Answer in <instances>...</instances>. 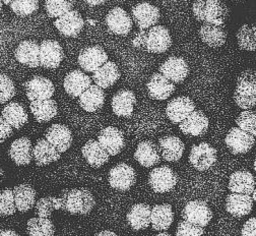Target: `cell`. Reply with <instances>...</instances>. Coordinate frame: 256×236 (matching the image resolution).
<instances>
[{
    "label": "cell",
    "instance_id": "obj_38",
    "mask_svg": "<svg viewBox=\"0 0 256 236\" xmlns=\"http://www.w3.org/2000/svg\"><path fill=\"white\" fill-rule=\"evenodd\" d=\"M2 116L14 129H20L28 121L26 107L18 102L6 104L2 109Z\"/></svg>",
    "mask_w": 256,
    "mask_h": 236
},
{
    "label": "cell",
    "instance_id": "obj_58",
    "mask_svg": "<svg viewBox=\"0 0 256 236\" xmlns=\"http://www.w3.org/2000/svg\"><path fill=\"white\" fill-rule=\"evenodd\" d=\"M2 9H4V4L2 3V0H0V12L2 11Z\"/></svg>",
    "mask_w": 256,
    "mask_h": 236
},
{
    "label": "cell",
    "instance_id": "obj_13",
    "mask_svg": "<svg viewBox=\"0 0 256 236\" xmlns=\"http://www.w3.org/2000/svg\"><path fill=\"white\" fill-rule=\"evenodd\" d=\"M45 140L49 142L60 154L66 153L72 145V132L64 124H52L45 132Z\"/></svg>",
    "mask_w": 256,
    "mask_h": 236
},
{
    "label": "cell",
    "instance_id": "obj_4",
    "mask_svg": "<svg viewBox=\"0 0 256 236\" xmlns=\"http://www.w3.org/2000/svg\"><path fill=\"white\" fill-rule=\"evenodd\" d=\"M236 105L243 110H251L256 105V77L252 70L244 71L237 80L234 92Z\"/></svg>",
    "mask_w": 256,
    "mask_h": 236
},
{
    "label": "cell",
    "instance_id": "obj_32",
    "mask_svg": "<svg viewBox=\"0 0 256 236\" xmlns=\"http://www.w3.org/2000/svg\"><path fill=\"white\" fill-rule=\"evenodd\" d=\"M134 159L140 165L150 168L161 162V154L158 145L154 142L144 141L138 144L134 152Z\"/></svg>",
    "mask_w": 256,
    "mask_h": 236
},
{
    "label": "cell",
    "instance_id": "obj_48",
    "mask_svg": "<svg viewBox=\"0 0 256 236\" xmlns=\"http://www.w3.org/2000/svg\"><path fill=\"white\" fill-rule=\"evenodd\" d=\"M204 229L198 225L191 224L185 220L179 222L176 236H204Z\"/></svg>",
    "mask_w": 256,
    "mask_h": 236
},
{
    "label": "cell",
    "instance_id": "obj_14",
    "mask_svg": "<svg viewBox=\"0 0 256 236\" xmlns=\"http://www.w3.org/2000/svg\"><path fill=\"white\" fill-rule=\"evenodd\" d=\"M64 57V52L59 42L54 40H44L40 44L39 63L40 66L48 70H55L60 66Z\"/></svg>",
    "mask_w": 256,
    "mask_h": 236
},
{
    "label": "cell",
    "instance_id": "obj_12",
    "mask_svg": "<svg viewBox=\"0 0 256 236\" xmlns=\"http://www.w3.org/2000/svg\"><path fill=\"white\" fill-rule=\"evenodd\" d=\"M225 143L233 155H243L253 148L255 137L239 127H233L226 136Z\"/></svg>",
    "mask_w": 256,
    "mask_h": 236
},
{
    "label": "cell",
    "instance_id": "obj_41",
    "mask_svg": "<svg viewBox=\"0 0 256 236\" xmlns=\"http://www.w3.org/2000/svg\"><path fill=\"white\" fill-rule=\"evenodd\" d=\"M255 27L247 24L241 26L237 32L238 46L242 50L254 51L256 48L255 42Z\"/></svg>",
    "mask_w": 256,
    "mask_h": 236
},
{
    "label": "cell",
    "instance_id": "obj_22",
    "mask_svg": "<svg viewBox=\"0 0 256 236\" xmlns=\"http://www.w3.org/2000/svg\"><path fill=\"white\" fill-rule=\"evenodd\" d=\"M136 97L130 90H120L112 98V110L119 117H130L134 113Z\"/></svg>",
    "mask_w": 256,
    "mask_h": 236
},
{
    "label": "cell",
    "instance_id": "obj_24",
    "mask_svg": "<svg viewBox=\"0 0 256 236\" xmlns=\"http://www.w3.org/2000/svg\"><path fill=\"white\" fill-rule=\"evenodd\" d=\"M40 45L35 40H24L18 44L16 49V59L30 69H36L40 66L39 63Z\"/></svg>",
    "mask_w": 256,
    "mask_h": 236
},
{
    "label": "cell",
    "instance_id": "obj_5",
    "mask_svg": "<svg viewBox=\"0 0 256 236\" xmlns=\"http://www.w3.org/2000/svg\"><path fill=\"white\" fill-rule=\"evenodd\" d=\"M178 182L176 172L169 166H160L152 169L148 174V184L156 193L171 191Z\"/></svg>",
    "mask_w": 256,
    "mask_h": 236
},
{
    "label": "cell",
    "instance_id": "obj_42",
    "mask_svg": "<svg viewBox=\"0 0 256 236\" xmlns=\"http://www.w3.org/2000/svg\"><path fill=\"white\" fill-rule=\"evenodd\" d=\"M74 8L70 0H46L45 11L49 18L58 19L61 16L66 15Z\"/></svg>",
    "mask_w": 256,
    "mask_h": 236
},
{
    "label": "cell",
    "instance_id": "obj_6",
    "mask_svg": "<svg viewBox=\"0 0 256 236\" xmlns=\"http://www.w3.org/2000/svg\"><path fill=\"white\" fill-rule=\"evenodd\" d=\"M108 181L112 188L119 191H127L136 184V172L130 165L119 163L110 169Z\"/></svg>",
    "mask_w": 256,
    "mask_h": 236
},
{
    "label": "cell",
    "instance_id": "obj_43",
    "mask_svg": "<svg viewBox=\"0 0 256 236\" xmlns=\"http://www.w3.org/2000/svg\"><path fill=\"white\" fill-rule=\"evenodd\" d=\"M10 10L18 17H28L39 9V0H14L10 5Z\"/></svg>",
    "mask_w": 256,
    "mask_h": 236
},
{
    "label": "cell",
    "instance_id": "obj_16",
    "mask_svg": "<svg viewBox=\"0 0 256 236\" xmlns=\"http://www.w3.org/2000/svg\"><path fill=\"white\" fill-rule=\"evenodd\" d=\"M210 120L200 110L192 111L183 121L179 123V128L185 136L202 137L208 130Z\"/></svg>",
    "mask_w": 256,
    "mask_h": 236
},
{
    "label": "cell",
    "instance_id": "obj_45",
    "mask_svg": "<svg viewBox=\"0 0 256 236\" xmlns=\"http://www.w3.org/2000/svg\"><path fill=\"white\" fill-rule=\"evenodd\" d=\"M236 124L238 127L251 136H256V114L253 110H244L239 114L236 119Z\"/></svg>",
    "mask_w": 256,
    "mask_h": 236
},
{
    "label": "cell",
    "instance_id": "obj_47",
    "mask_svg": "<svg viewBox=\"0 0 256 236\" xmlns=\"http://www.w3.org/2000/svg\"><path fill=\"white\" fill-rule=\"evenodd\" d=\"M35 209L38 217L41 218H50L53 211H55L54 207V196H44L40 198L35 204Z\"/></svg>",
    "mask_w": 256,
    "mask_h": 236
},
{
    "label": "cell",
    "instance_id": "obj_36",
    "mask_svg": "<svg viewBox=\"0 0 256 236\" xmlns=\"http://www.w3.org/2000/svg\"><path fill=\"white\" fill-rule=\"evenodd\" d=\"M30 109L36 121L39 123L49 122L58 113L57 103L53 99L32 101L30 104Z\"/></svg>",
    "mask_w": 256,
    "mask_h": 236
},
{
    "label": "cell",
    "instance_id": "obj_21",
    "mask_svg": "<svg viewBox=\"0 0 256 236\" xmlns=\"http://www.w3.org/2000/svg\"><path fill=\"white\" fill-rule=\"evenodd\" d=\"M146 88L148 96L158 101L167 100L172 96L176 89L175 84L171 83L160 73H156L150 77Z\"/></svg>",
    "mask_w": 256,
    "mask_h": 236
},
{
    "label": "cell",
    "instance_id": "obj_27",
    "mask_svg": "<svg viewBox=\"0 0 256 236\" xmlns=\"http://www.w3.org/2000/svg\"><path fill=\"white\" fill-rule=\"evenodd\" d=\"M8 156L18 166L28 165L33 160V145L30 140L22 137L14 141L10 147Z\"/></svg>",
    "mask_w": 256,
    "mask_h": 236
},
{
    "label": "cell",
    "instance_id": "obj_56",
    "mask_svg": "<svg viewBox=\"0 0 256 236\" xmlns=\"http://www.w3.org/2000/svg\"><path fill=\"white\" fill-rule=\"evenodd\" d=\"M4 177V169H2V168H0V182L2 181Z\"/></svg>",
    "mask_w": 256,
    "mask_h": 236
},
{
    "label": "cell",
    "instance_id": "obj_28",
    "mask_svg": "<svg viewBox=\"0 0 256 236\" xmlns=\"http://www.w3.org/2000/svg\"><path fill=\"white\" fill-rule=\"evenodd\" d=\"M92 78L82 71L74 70L68 74L64 79L63 87L66 92L72 98H78L90 85Z\"/></svg>",
    "mask_w": 256,
    "mask_h": 236
},
{
    "label": "cell",
    "instance_id": "obj_33",
    "mask_svg": "<svg viewBox=\"0 0 256 236\" xmlns=\"http://www.w3.org/2000/svg\"><path fill=\"white\" fill-rule=\"evenodd\" d=\"M174 221L172 206L169 204L154 205L150 212V225L156 231L168 230Z\"/></svg>",
    "mask_w": 256,
    "mask_h": 236
},
{
    "label": "cell",
    "instance_id": "obj_3",
    "mask_svg": "<svg viewBox=\"0 0 256 236\" xmlns=\"http://www.w3.org/2000/svg\"><path fill=\"white\" fill-rule=\"evenodd\" d=\"M64 203V211L72 215H86L96 205L92 193L86 188L64 189L59 194Z\"/></svg>",
    "mask_w": 256,
    "mask_h": 236
},
{
    "label": "cell",
    "instance_id": "obj_20",
    "mask_svg": "<svg viewBox=\"0 0 256 236\" xmlns=\"http://www.w3.org/2000/svg\"><path fill=\"white\" fill-rule=\"evenodd\" d=\"M194 110L196 104L192 99L186 96H180L174 98L168 103L166 107V115L172 123L179 124Z\"/></svg>",
    "mask_w": 256,
    "mask_h": 236
},
{
    "label": "cell",
    "instance_id": "obj_10",
    "mask_svg": "<svg viewBox=\"0 0 256 236\" xmlns=\"http://www.w3.org/2000/svg\"><path fill=\"white\" fill-rule=\"evenodd\" d=\"M54 26L62 36L76 38L84 27V21L78 11L72 10L56 19Z\"/></svg>",
    "mask_w": 256,
    "mask_h": 236
},
{
    "label": "cell",
    "instance_id": "obj_51",
    "mask_svg": "<svg viewBox=\"0 0 256 236\" xmlns=\"http://www.w3.org/2000/svg\"><path fill=\"white\" fill-rule=\"evenodd\" d=\"M84 2L90 7H98V6L104 5L107 0H84Z\"/></svg>",
    "mask_w": 256,
    "mask_h": 236
},
{
    "label": "cell",
    "instance_id": "obj_7",
    "mask_svg": "<svg viewBox=\"0 0 256 236\" xmlns=\"http://www.w3.org/2000/svg\"><path fill=\"white\" fill-rule=\"evenodd\" d=\"M218 160L216 150L208 143L192 146L189 153V163L198 171H206Z\"/></svg>",
    "mask_w": 256,
    "mask_h": 236
},
{
    "label": "cell",
    "instance_id": "obj_1",
    "mask_svg": "<svg viewBox=\"0 0 256 236\" xmlns=\"http://www.w3.org/2000/svg\"><path fill=\"white\" fill-rule=\"evenodd\" d=\"M134 47L148 53H164L172 45L170 32L164 26H154L148 30L140 31L132 40Z\"/></svg>",
    "mask_w": 256,
    "mask_h": 236
},
{
    "label": "cell",
    "instance_id": "obj_11",
    "mask_svg": "<svg viewBox=\"0 0 256 236\" xmlns=\"http://www.w3.org/2000/svg\"><path fill=\"white\" fill-rule=\"evenodd\" d=\"M98 143L109 156H117L125 147L124 133L115 126L105 127L99 133Z\"/></svg>",
    "mask_w": 256,
    "mask_h": 236
},
{
    "label": "cell",
    "instance_id": "obj_26",
    "mask_svg": "<svg viewBox=\"0 0 256 236\" xmlns=\"http://www.w3.org/2000/svg\"><path fill=\"white\" fill-rule=\"evenodd\" d=\"M253 203L251 195L232 192L226 198V210L233 217L242 218L251 213Z\"/></svg>",
    "mask_w": 256,
    "mask_h": 236
},
{
    "label": "cell",
    "instance_id": "obj_18",
    "mask_svg": "<svg viewBox=\"0 0 256 236\" xmlns=\"http://www.w3.org/2000/svg\"><path fill=\"white\" fill-rule=\"evenodd\" d=\"M160 18H161L160 10L148 3L136 5L132 11V19L140 31L156 26Z\"/></svg>",
    "mask_w": 256,
    "mask_h": 236
},
{
    "label": "cell",
    "instance_id": "obj_46",
    "mask_svg": "<svg viewBox=\"0 0 256 236\" xmlns=\"http://www.w3.org/2000/svg\"><path fill=\"white\" fill-rule=\"evenodd\" d=\"M16 94L14 81L6 75H0V104H6Z\"/></svg>",
    "mask_w": 256,
    "mask_h": 236
},
{
    "label": "cell",
    "instance_id": "obj_17",
    "mask_svg": "<svg viewBox=\"0 0 256 236\" xmlns=\"http://www.w3.org/2000/svg\"><path fill=\"white\" fill-rule=\"evenodd\" d=\"M78 61L82 71L94 73L108 61V55L101 46L94 45L82 50Z\"/></svg>",
    "mask_w": 256,
    "mask_h": 236
},
{
    "label": "cell",
    "instance_id": "obj_35",
    "mask_svg": "<svg viewBox=\"0 0 256 236\" xmlns=\"http://www.w3.org/2000/svg\"><path fill=\"white\" fill-rule=\"evenodd\" d=\"M150 212L152 208L150 205L136 204L127 213V222L136 231L148 229L150 226Z\"/></svg>",
    "mask_w": 256,
    "mask_h": 236
},
{
    "label": "cell",
    "instance_id": "obj_19",
    "mask_svg": "<svg viewBox=\"0 0 256 236\" xmlns=\"http://www.w3.org/2000/svg\"><path fill=\"white\" fill-rule=\"evenodd\" d=\"M106 24L111 33L119 36H126L132 29L134 21L130 15H128L123 9L117 7L108 13Z\"/></svg>",
    "mask_w": 256,
    "mask_h": 236
},
{
    "label": "cell",
    "instance_id": "obj_15",
    "mask_svg": "<svg viewBox=\"0 0 256 236\" xmlns=\"http://www.w3.org/2000/svg\"><path fill=\"white\" fill-rule=\"evenodd\" d=\"M158 72L173 84L184 82L189 74V66L182 57L171 56L158 67Z\"/></svg>",
    "mask_w": 256,
    "mask_h": 236
},
{
    "label": "cell",
    "instance_id": "obj_53",
    "mask_svg": "<svg viewBox=\"0 0 256 236\" xmlns=\"http://www.w3.org/2000/svg\"><path fill=\"white\" fill-rule=\"evenodd\" d=\"M94 236H118V235H117L115 232H113V231H110V230H103V231H101V232L96 234Z\"/></svg>",
    "mask_w": 256,
    "mask_h": 236
},
{
    "label": "cell",
    "instance_id": "obj_31",
    "mask_svg": "<svg viewBox=\"0 0 256 236\" xmlns=\"http://www.w3.org/2000/svg\"><path fill=\"white\" fill-rule=\"evenodd\" d=\"M16 208L20 213H26L33 208L36 204V190L30 184L22 183L12 188Z\"/></svg>",
    "mask_w": 256,
    "mask_h": 236
},
{
    "label": "cell",
    "instance_id": "obj_37",
    "mask_svg": "<svg viewBox=\"0 0 256 236\" xmlns=\"http://www.w3.org/2000/svg\"><path fill=\"white\" fill-rule=\"evenodd\" d=\"M229 189L231 192L251 195L255 189V177L248 170H238L231 174L229 179Z\"/></svg>",
    "mask_w": 256,
    "mask_h": 236
},
{
    "label": "cell",
    "instance_id": "obj_57",
    "mask_svg": "<svg viewBox=\"0 0 256 236\" xmlns=\"http://www.w3.org/2000/svg\"><path fill=\"white\" fill-rule=\"evenodd\" d=\"M252 196H251V198L253 199V201H255V199H256V193H255V189L252 191Z\"/></svg>",
    "mask_w": 256,
    "mask_h": 236
},
{
    "label": "cell",
    "instance_id": "obj_44",
    "mask_svg": "<svg viewBox=\"0 0 256 236\" xmlns=\"http://www.w3.org/2000/svg\"><path fill=\"white\" fill-rule=\"evenodd\" d=\"M16 212L12 188L0 190V217L12 216Z\"/></svg>",
    "mask_w": 256,
    "mask_h": 236
},
{
    "label": "cell",
    "instance_id": "obj_49",
    "mask_svg": "<svg viewBox=\"0 0 256 236\" xmlns=\"http://www.w3.org/2000/svg\"><path fill=\"white\" fill-rule=\"evenodd\" d=\"M14 133V128L0 115V144L4 143Z\"/></svg>",
    "mask_w": 256,
    "mask_h": 236
},
{
    "label": "cell",
    "instance_id": "obj_9",
    "mask_svg": "<svg viewBox=\"0 0 256 236\" xmlns=\"http://www.w3.org/2000/svg\"><path fill=\"white\" fill-rule=\"evenodd\" d=\"M26 95L30 101L52 99L55 93L54 84L47 78L36 76L24 84Z\"/></svg>",
    "mask_w": 256,
    "mask_h": 236
},
{
    "label": "cell",
    "instance_id": "obj_30",
    "mask_svg": "<svg viewBox=\"0 0 256 236\" xmlns=\"http://www.w3.org/2000/svg\"><path fill=\"white\" fill-rule=\"evenodd\" d=\"M200 38L212 48H218L227 41V31L222 26L204 24L198 31Z\"/></svg>",
    "mask_w": 256,
    "mask_h": 236
},
{
    "label": "cell",
    "instance_id": "obj_23",
    "mask_svg": "<svg viewBox=\"0 0 256 236\" xmlns=\"http://www.w3.org/2000/svg\"><path fill=\"white\" fill-rule=\"evenodd\" d=\"M106 94L103 89L96 85H90L80 97L78 102L80 107L90 113L97 112L105 104Z\"/></svg>",
    "mask_w": 256,
    "mask_h": 236
},
{
    "label": "cell",
    "instance_id": "obj_40",
    "mask_svg": "<svg viewBox=\"0 0 256 236\" xmlns=\"http://www.w3.org/2000/svg\"><path fill=\"white\" fill-rule=\"evenodd\" d=\"M26 232L30 236H54L55 227L49 218H30L26 223Z\"/></svg>",
    "mask_w": 256,
    "mask_h": 236
},
{
    "label": "cell",
    "instance_id": "obj_55",
    "mask_svg": "<svg viewBox=\"0 0 256 236\" xmlns=\"http://www.w3.org/2000/svg\"><path fill=\"white\" fill-rule=\"evenodd\" d=\"M14 2V0H2V3L4 4V6H10L12 3Z\"/></svg>",
    "mask_w": 256,
    "mask_h": 236
},
{
    "label": "cell",
    "instance_id": "obj_39",
    "mask_svg": "<svg viewBox=\"0 0 256 236\" xmlns=\"http://www.w3.org/2000/svg\"><path fill=\"white\" fill-rule=\"evenodd\" d=\"M33 158L38 166H46L57 162L61 154L45 139H40L33 147Z\"/></svg>",
    "mask_w": 256,
    "mask_h": 236
},
{
    "label": "cell",
    "instance_id": "obj_52",
    "mask_svg": "<svg viewBox=\"0 0 256 236\" xmlns=\"http://www.w3.org/2000/svg\"><path fill=\"white\" fill-rule=\"evenodd\" d=\"M0 236H20V235L12 229H2L0 230Z\"/></svg>",
    "mask_w": 256,
    "mask_h": 236
},
{
    "label": "cell",
    "instance_id": "obj_50",
    "mask_svg": "<svg viewBox=\"0 0 256 236\" xmlns=\"http://www.w3.org/2000/svg\"><path fill=\"white\" fill-rule=\"evenodd\" d=\"M242 236H256L255 234V218L252 217L242 227L241 230Z\"/></svg>",
    "mask_w": 256,
    "mask_h": 236
},
{
    "label": "cell",
    "instance_id": "obj_25",
    "mask_svg": "<svg viewBox=\"0 0 256 236\" xmlns=\"http://www.w3.org/2000/svg\"><path fill=\"white\" fill-rule=\"evenodd\" d=\"M158 150L161 157L167 162H178L185 151L184 143L175 136H166L158 140Z\"/></svg>",
    "mask_w": 256,
    "mask_h": 236
},
{
    "label": "cell",
    "instance_id": "obj_2",
    "mask_svg": "<svg viewBox=\"0 0 256 236\" xmlns=\"http://www.w3.org/2000/svg\"><path fill=\"white\" fill-rule=\"evenodd\" d=\"M192 14L198 22L224 26L229 11L220 0H196L192 5Z\"/></svg>",
    "mask_w": 256,
    "mask_h": 236
},
{
    "label": "cell",
    "instance_id": "obj_8",
    "mask_svg": "<svg viewBox=\"0 0 256 236\" xmlns=\"http://www.w3.org/2000/svg\"><path fill=\"white\" fill-rule=\"evenodd\" d=\"M183 220L204 228L212 219V211L204 200H191L182 210Z\"/></svg>",
    "mask_w": 256,
    "mask_h": 236
},
{
    "label": "cell",
    "instance_id": "obj_29",
    "mask_svg": "<svg viewBox=\"0 0 256 236\" xmlns=\"http://www.w3.org/2000/svg\"><path fill=\"white\" fill-rule=\"evenodd\" d=\"M120 79V71L116 63L113 61H107L97 71L92 73V81L99 88L105 90L112 87Z\"/></svg>",
    "mask_w": 256,
    "mask_h": 236
},
{
    "label": "cell",
    "instance_id": "obj_34",
    "mask_svg": "<svg viewBox=\"0 0 256 236\" xmlns=\"http://www.w3.org/2000/svg\"><path fill=\"white\" fill-rule=\"evenodd\" d=\"M82 153L86 161L92 168H100L108 163L110 156L96 140H88L82 147Z\"/></svg>",
    "mask_w": 256,
    "mask_h": 236
},
{
    "label": "cell",
    "instance_id": "obj_54",
    "mask_svg": "<svg viewBox=\"0 0 256 236\" xmlns=\"http://www.w3.org/2000/svg\"><path fill=\"white\" fill-rule=\"evenodd\" d=\"M154 236H172V235L169 234V233H167V232H160V233L156 234Z\"/></svg>",
    "mask_w": 256,
    "mask_h": 236
}]
</instances>
